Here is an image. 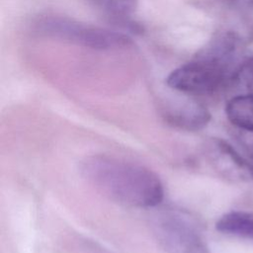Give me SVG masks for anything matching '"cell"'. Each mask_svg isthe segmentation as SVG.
I'll use <instances>...</instances> for the list:
<instances>
[{
    "mask_svg": "<svg viewBox=\"0 0 253 253\" xmlns=\"http://www.w3.org/2000/svg\"><path fill=\"white\" fill-rule=\"evenodd\" d=\"M41 33L95 49H111L132 43L126 35L82 25L68 19L47 18L39 23Z\"/></svg>",
    "mask_w": 253,
    "mask_h": 253,
    "instance_id": "4",
    "label": "cell"
},
{
    "mask_svg": "<svg viewBox=\"0 0 253 253\" xmlns=\"http://www.w3.org/2000/svg\"><path fill=\"white\" fill-rule=\"evenodd\" d=\"M166 121L175 127L186 130L204 128L211 120V114L200 103L194 101L182 102L174 105L165 112Z\"/></svg>",
    "mask_w": 253,
    "mask_h": 253,
    "instance_id": "6",
    "label": "cell"
},
{
    "mask_svg": "<svg viewBox=\"0 0 253 253\" xmlns=\"http://www.w3.org/2000/svg\"><path fill=\"white\" fill-rule=\"evenodd\" d=\"M242 41L233 32L215 36L192 60L173 70L167 85L188 94H211L231 85L234 73L241 63Z\"/></svg>",
    "mask_w": 253,
    "mask_h": 253,
    "instance_id": "2",
    "label": "cell"
},
{
    "mask_svg": "<svg viewBox=\"0 0 253 253\" xmlns=\"http://www.w3.org/2000/svg\"><path fill=\"white\" fill-rule=\"evenodd\" d=\"M234 2L244 9L253 10V0H234Z\"/></svg>",
    "mask_w": 253,
    "mask_h": 253,
    "instance_id": "12",
    "label": "cell"
},
{
    "mask_svg": "<svg viewBox=\"0 0 253 253\" xmlns=\"http://www.w3.org/2000/svg\"><path fill=\"white\" fill-rule=\"evenodd\" d=\"M84 177L104 196L124 206L153 208L164 196L161 181L149 169L108 156H92L82 165Z\"/></svg>",
    "mask_w": 253,
    "mask_h": 253,
    "instance_id": "1",
    "label": "cell"
},
{
    "mask_svg": "<svg viewBox=\"0 0 253 253\" xmlns=\"http://www.w3.org/2000/svg\"><path fill=\"white\" fill-rule=\"evenodd\" d=\"M89 2L116 20L130 16L136 8V0H89Z\"/></svg>",
    "mask_w": 253,
    "mask_h": 253,
    "instance_id": "9",
    "label": "cell"
},
{
    "mask_svg": "<svg viewBox=\"0 0 253 253\" xmlns=\"http://www.w3.org/2000/svg\"><path fill=\"white\" fill-rule=\"evenodd\" d=\"M226 117L239 130L253 132V94H238L225 107Z\"/></svg>",
    "mask_w": 253,
    "mask_h": 253,
    "instance_id": "7",
    "label": "cell"
},
{
    "mask_svg": "<svg viewBox=\"0 0 253 253\" xmlns=\"http://www.w3.org/2000/svg\"><path fill=\"white\" fill-rule=\"evenodd\" d=\"M231 85L240 91V94H253V57L241 61Z\"/></svg>",
    "mask_w": 253,
    "mask_h": 253,
    "instance_id": "10",
    "label": "cell"
},
{
    "mask_svg": "<svg viewBox=\"0 0 253 253\" xmlns=\"http://www.w3.org/2000/svg\"><path fill=\"white\" fill-rule=\"evenodd\" d=\"M205 156L222 178L235 183H253V165L226 141L209 139L205 144Z\"/></svg>",
    "mask_w": 253,
    "mask_h": 253,
    "instance_id": "5",
    "label": "cell"
},
{
    "mask_svg": "<svg viewBox=\"0 0 253 253\" xmlns=\"http://www.w3.org/2000/svg\"><path fill=\"white\" fill-rule=\"evenodd\" d=\"M215 228L227 235L253 239V213L244 211H232L221 215Z\"/></svg>",
    "mask_w": 253,
    "mask_h": 253,
    "instance_id": "8",
    "label": "cell"
},
{
    "mask_svg": "<svg viewBox=\"0 0 253 253\" xmlns=\"http://www.w3.org/2000/svg\"><path fill=\"white\" fill-rule=\"evenodd\" d=\"M154 233L170 253H205L197 222L186 212L177 210L160 211L153 222Z\"/></svg>",
    "mask_w": 253,
    "mask_h": 253,
    "instance_id": "3",
    "label": "cell"
},
{
    "mask_svg": "<svg viewBox=\"0 0 253 253\" xmlns=\"http://www.w3.org/2000/svg\"><path fill=\"white\" fill-rule=\"evenodd\" d=\"M237 138L244 149L245 157L253 165V132L241 130V132L238 133Z\"/></svg>",
    "mask_w": 253,
    "mask_h": 253,
    "instance_id": "11",
    "label": "cell"
}]
</instances>
